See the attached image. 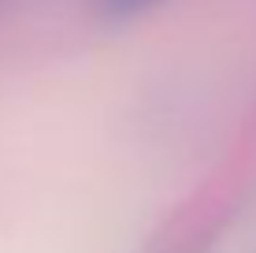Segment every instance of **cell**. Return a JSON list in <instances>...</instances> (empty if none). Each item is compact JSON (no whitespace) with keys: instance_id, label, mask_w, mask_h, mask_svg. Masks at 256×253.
Segmentation results:
<instances>
[{"instance_id":"obj_1","label":"cell","mask_w":256,"mask_h":253,"mask_svg":"<svg viewBox=\"0 0 256 253\" xmlns=\"http://www.w3.org/2000/svg\"><path fill=\"white\" fill-rule=\"evenodd\" d=\"M160 4V0H96V12L104 15V19H138V15L152 12V8Z\"/></svg>"}]
</instances>
